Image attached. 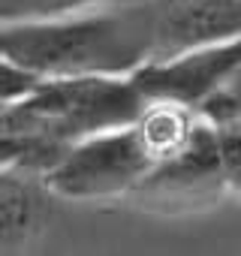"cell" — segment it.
Masks as SVG:
<instances>
[{
	"label": "cell",
	"mask_w": 241,
	"mask_h": 256,
	"mask_svg": "<svg viewBox=\"0 0 241 256\" xmlns=\"http://www.w3.org/2000/svg\"><path fill=\"white\" fill-rule=\"evenodd\" d=\"M0 54L36 78L133 76L151 60L148 4L127 0L40 22L0 24Z\"/></svg>",
	"instance_id": "1"
},
{
	"label": "cell",
	"mask_w": 241,
	"mask_h": 256,
	"mask_svg": "<svg viewBox=\"0 0 241 256\" xmlns=\"http://www.w3.org/2000/svg\"><path fill=\"white\" fill-rule=\"evenodd\" d=\"M145 96L130 76L40 78L18 102L0 112V133L24 148L28 166L48 169L72 142L130 124Z\"/></svg>",
	"instance_id": "2"
},
{
	"label": "cell",
	"mask_w": 241,
	"mask_h": 256,
	"mask_svg": "<svg viewBox=\"0 0 241 256\" xmlns=\"http://www.w3.org/2000/svg\"><path fill=\"white\" fill-rule=\"evenodd\" d=\"M154 160L136 136L133 124L90 133L70 148L42 172L46 187L58 199L100 202L124 199L148 172Z\"/></svg>",
	"instance_id": "3"
},
{
	"label": "cell",
	"mask_w": 241,
	"mask_h": 256,
	"mask_svg": "<svg viewBox=\"0 0 241 256\" xmlns=\"http://www.w3.org/2000/svg\"><path fill=\"white\" fill-rule=\"evenodd\" d=\"M226 196L220 163H217V139L214 126L199 118L187 145L154 163L151 172L124 196L142 211L154 214H193L217 205Z\"/></svg>",
	"instance_id": "4"
},
{
	"label": "cell",
	"mask_w": 241,
	"mask_h": 256,
	"mask_svg": "<svg viewBox=\"0 0 241 256\" xmlns=\"http://www.w3.org/2000/svg\"><path fill=\"white\" fill-rule=\"evenodd\" d=\"M151 16V60H172L193 48L241 34V0H145Z\"/></svg>",
	"instance_id": "5"
},
{
	"label": "cell",
	"mask_w": 241,
	"mask_h": 256,
	"mask_svg": "<svg viewBox=\"0 0 241 256\" xmlns=\"http://www.w3.org/2000/svg\"><path fill=\"white\" fill-rule=\"evenodd\" d=\"M235 70H241V34L193 48L172 60L145 64L130 78L145 100L166 96V100H178L196 108V102L208 90H214L220 82H226Z\"/></svg>",
	"instance_id": "6"
},
{
	"label": "cell",
	"mask_w": 241,
	"mask_h": 256,
	"mask_svg": "<svg viewBox=\"0 0 241 256\" xmlns=\"http://www.w3.org/2000/svg\"><path fill=\"white\" fill-rule=\"evenodd\" d=\"M48 205L42 169L28 163L0 169V253L30 244L48 220Z\"/></svg>",
	"instance_id": "7"
},
{
	"label": "cell",
	"mask_w": 241,
	"mask_h": 256,
	"mask_svg": "<svg viewBox=\"0 0 241 256\" xmlns=\"http://www.w3.org/2000/svg\"><path fill=\"white\" fill-rule=\"evenodd\" d=\"M130 124H133L136 136L142 139L145 151L151 154V160L160 163L187 145V139L193 136L196 124H199V114L187 102L166 100V96H148Z\"/></svg>",
	"instance_id": "8"
},
{
	"label": "cell",
	"mask_w": 241,
	"mask_h": 256,
	"mask_svg": "<svg viewBox=\"0 0 241 256\" xmlns=\"http://www.w3.org/2000/svg\"><path fill=\"white\" fill-rule=\"evenodd\" d=\"M108 4H127V0H0V24L40 22V18L70 16L94 6H108Z\"/></svg>",
	"instance_id": "9"
},
{
	"label": "cell",
	"mask_w": 241,
	"mask_h": 256,
	"mask_svg": "<svg viewBox=\"0 0 241 256\" xmlns=\"http://www.w3.org/2000/svg\"><path fill=\"white\" fill-rule=\"evenodd\" d=\"M211 126H214V139H217V163H220L223 187L229 196L241 202V124L223 120Z\"/></svg>",
	"instance_id": "10"
},
{
	"label": "cell",
	"mask_w": 241,
	"mask_h": 256,
	"mask_svg": "<svg viewBox=\"0 0 241 256\" xmlns=\"http://www.w3.org/2000/svg\"><path fill=\"white\" fill-rule=\"evenodd\" d=\"M196 114L211 124H223V120L241 124V70H235L226 82H220L214 90H208L196 102Z\"/></svg>",
	"instance_id": "11"
},
{
	"label": "cell",
	"mask_w": 241,
	"mask_h": 256,
	"mask_svg": "<svg viewBox=\"0 0 241 256\" xmlns=\"http://www.w3.org/2000/svg\"><path fill=\"white\" fill-rule=\"evenodd\" d=\"M36 82H40V78H36L34 72H28L24 66H18V64H12L10 58L0 54V112L10 108L12 102H18Z\"/></svg>",
	"instance_id": "12"
}]
</instances>
